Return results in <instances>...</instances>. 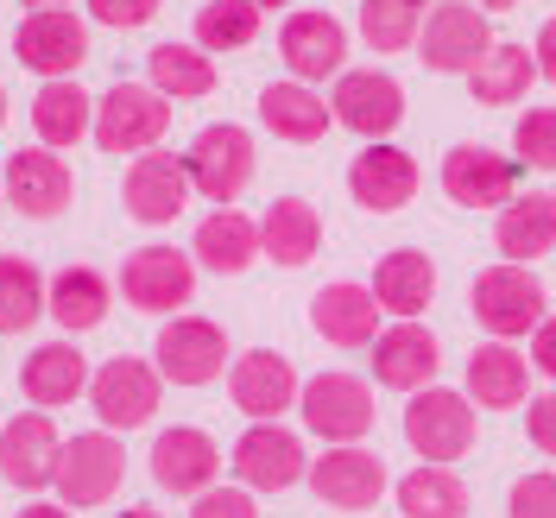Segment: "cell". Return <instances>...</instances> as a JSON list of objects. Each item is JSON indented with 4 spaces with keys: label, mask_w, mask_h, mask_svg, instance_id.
<instances>
[{
    "label": "cell",
    "mask_w": 556,
    "mask_h": 518,
    "mask_svg": "<svg viewBox=\"0 0 556 518\" xmlns=\"http://www.w3.org/2000/svg\"><path fill=\"white\" fill-rule=\"evenodd\" d=\"M278 64L291 70L298 83H329L348 70V26L323 7H298L285 26H278Z\"/></svg>",
    "instance_id": "obj_17"
},
{
    "label": "cell",
    "mask_w": 556,
    "mask_h": 518,
    "mask_svg": "<svg viewBox=\"0 0 556 518\" xmlns=\"http://www.w3.org/2000/svg\"><path fill=\"white\" fill-rule=\"evenodd\" d=\"M13 518H70V506L64 500H33L26 513H13Z\"/></svg>",
    "instance_id": "obj_47"
},
{
    "label": "cell",
    "mask_w": 556,
    "mask_h": 518,
    "mask_svg": "<svg viewBox=\"0 0 556 518\" xmlns=\"http://www.w3.org/2000/svg\"><path fill=\"white\" fill-rule=\"evenodd\" d=\"M58 462H64V437H58L51 412L7 417V430H0V481L20 487V493H45L58 481Z\"/></svg>",
    "instance_id": "obj_20"
},
{
    "label": "cell",
    "mask_w": 556,
    "mask_h": 518,
    "mask_svg": "<svg viewBox=\"0 0 556 518\" xmlns=\"http://www.w3.org/2000/svg\"><path fill=\"white\" fill-rule=\"evenodd\" d=\"M493 45L500 38H493V26H486V13L475 0H437L424 33H417V64L437 70V76H468Z\"/></svg>",
    "instance_id": "obj_7"
},
{
    "label": "cell",
    "mask_w": 556,
    "mask_h": 518,
    "mask_svg": "<svg viewBox=\"0 0 556 518\" xmlns=\"http://www.w3.org/2000/svg\"><path fill=\"white\" fill-rule=\"evenodd\" d=\"M430 7H437V0H361V20H354V26L367 38V51L399 58V51H417V33H424Z\"/></svg>",
    "instance_id": "obj_37"
},
{
    "label": "cell",
    "mask_w": 556,
    "mask_h": 518,
    "mask_svg": "<svg viewBox=\"0 0 556 518\" xmlns=\"http://www.w3.org/2000/svg\"><path fill=\"white\" fill-rule=\"evenodd\" d=\"M190 518H260V500H253L241 481H235V487L215 481L208 493H197V500H190Z\"/></svg>",
    "instance_id": "obj_42"
},
{
    "label": "cell",
    "mask_w": 556,
    "mask_h": 518,
    "mask_svg": "<svg viewBox=\"0 0 556 518\" xmlns=\"http://www.w3.org/2000/svg\"><path fill=\"white\" fill-rule=\"evenodd\" d=\"M228 468L247 493H291L311 475V455H304V437L285 424H247L228 450Z\"/></svg>",
    "instance_id": "obj_9"
},
{
    "label": "cell",
    "mask_w": 556,
    "mask_h": 518,
    "mask_svg": "<svg viewBox=\"0 0 556 518\" xmlns=\"http://www.w3.org/2000/svg\"><path fill=\"white\" fill-rule=\"evenodd\" d=\"M127 481V450H121V437L114 430H89V437H76L64 443V462H58V500H64L70 513H96L108 506L114 493Z\"/></svg>",
    "instance_id": "obj_11"
},
{
    "label": "cell",
    "mask_w": 556,
    "mask_h": 518,
    "mask_svg": "<svg viewBox=\"0 0 556 518\" xmlns=\"http://www.w3.org/2000/svg\"><path fill=\"white\" fill-rule=\"evenodd\" d=\"M190 172H184V152H139L134 165H127V177H121V203H127V215L134 222H146V228H165V222H177L184 209H190Z\"/></svg>",
    "instance_id": "obj_18"
},
{
    "label": "cell",
    "mask_w": 556,
    "mask_h": 518,
    "mask_svg": "<svg viewBox=\"0 0 556 518\" xmlns=\"http://www.w3.org/2000/svg\"><path fill=\"white\" fill-rule=\"evenodd\" d=\"M531 83H538V58H531V45H513V38H500L481 64L468 70V96L481 108H519L531 96Z\"/></svg>",
    "instance_id": "obj_35"
},
{
    "label": "cell",
    "mask_w": 556,
    "mask_h": 518,
    "mask_svg": "<svg viewBox=\"0 0 556 518\" xmlns=\"http://www.w3.org/2000/svg\"><path fill=\"white\" fill-rule=\"evenodd\" d=\"M493 247L513 266H531V260L556 253V190H519L493 215Z\"/></svg>",
    "instance_id": "obj_27"
},
{
    "label": "cell",
    "mask_w": 556,
    "mask_h": 518,
    "mask_svg": "<svg viewBox=\"0 0 556 518\" xmlns=\"http://www.w3.org/2000/svg\"><path fill=\"white\" fill-rule=\"evenodd\" d=\"M519 412H525V437H531V450L556 462V392H531Z\"/></svg>",
    "instance_id": "obj_43"
},
{
    "label": "cell",
    "mask_w": 556,
    "mask_h": 518,
    "mask_svg": "<svg viewBox=\"0 0 556 518\" xmlns=\"http://www.w3.org/2000/svg\"><path fill=\"white\" fill-rule=\"evenodd\" d=\"M468 304H475V323H481L493 342H519V336H531V329L551 316L544 278L531 273V266H513V260H500V266L475 273Z\"/></svg>",
    "instance_id": "obj_2"
},
{
    "label": "cell",
    "mask_w": 556,
    "mask_h": 518,
    "mask_svg": "<svg viewBox=\"0 0 556 518\" xmlns=\"http://www.w3.org/2000/svg\"><path fill=\"white\" fill-rule=\"evenodd\" d=\"M114 518H165V513H152V506H127V513H114Z\"/></svg>",
    "instance_id": "obj_49"
},
{
    "label": "cell",
    "mask_w": 556,
    "mask_h": 518,
    "mask_svg": "<svg viewBox=\"0 0 556 518\" xmlns=\"http://www.w3.org/2000/svg\"><path fill=\"white\" fill-rule=\"evenodd\" d=\"M298 392H304V380L278 348H247L228 367V399L247 424H278L285 412H298Z\"/></svg>",
    "instance_id": "obj_16"
},
{
    "label": "cell",
    "mask_w": 556,
    "mask_h": 518,
    "mask_svg": "<svg viewBox=\"0 0 556 518\" xmlns=\"http://www.w3.org/2000/svg\"><path fill=\"white\" fill-rule=\"evenodd\" d=\"M260 127L273 139H285V146H316V139L336 127V114H329V96L323 89L285 76V83H266L260 89Z\"/></svg>",
    "instance_id": "obj_26"
},
{
    "label": "cell",
    "mask_w": 556,
    "mask_h": 518,
    "mask_svg": "<svg viewBox=\"0 0 556 518\" xmlns=\"http://www.w3.org/2000/svg\"><path fill=\"white\" fill-rule=\"evenodd\" d=\"M152 481L165 487V493H177V500H197V493H208V487L222 481V443L208 437V430H197V424H172V430H159L152 437Z\"/></svg>",
    "instance_id": "obj_19"
},
{
    "label": "cell",
    "mask_w": 556,
    "mask_h": 518,
    "mask_svg": "<svg viewBox=\"0 0 556 518\" xmlns=\"http://www.w3.org/2000/svg\"><path fill=\"white\" fill-rule=\"evenodd\" d=\"M70 197H76V172L51 146H26V152L7 159V209H20L33 222H51V215L70 209Z\"/></svg>",
    "instance_id": "obj_23"
},
{
    "label": "cell",
    "mask_w": 556,
    "mask_h": 518,
    "mask_svg": "<svg viewBox=\"0 0 556 518\" xmlns=\"http://www.w3.org/2000/svg\"><path fill=\"white\" fill-rule=\"evenodd\" d=\"M172 127V102L152 89V83H114L96 96V127L89 139L114 152V159H139V152H152L159 139Z\"/></svg>",
    "instance_id": "obj_3"
},
{
    "label": "cell",
    "mask_w": 556,
    "mask_h": 518,
    "mask_svg": "<svg viewBox=\"0 0 556 518\" xmlns=\"http://www.w3.org/2000/svg\"><path fill=\"white\" fill-rule=\"evenodd\" d=\"M298 417H304L311 437H323V443L336 450V443H367L380 412H374V386L354 380V374H342V367H329V374L304 380V392H298Z\"/></svg>",
    "instance_id": "obj_6"
},
{
    "label": "cell",
    "mask_w": 556,
    "mask_h": 518,
    "mask_svg": "<svg viewBox=\"0 0 556 518\" xmlns=\"http://www.w3.org/2000/svg\"><path fill=\"white\" fill-rule=\"evenodd\" d=\"M513 159L525 172H556V108H531L513 127Z\"/></svg>",
    "instance_id": "obj_40"
},
{
    "label": "cell",
    "mask_w": 556,
    "mask_h": 518,
    "mask_svg": "<svg viewBox=\"0 0 556 518\" xmlns=\"http://www.w3.org/2000/svg\"><path fill=\"white\" fill-rule=\"evenodd\" d=\"M26 7H70V0H26Z\"/></svg>",
    "instance_id": "obj_53"
},
{
    "label": "cell",
    "mask_w": 556,
    "mask_h": 518,
    "mask_svg": "<svg viewBox=\"0 0 556 518\" xmlns=\"http://www.w3.org/2000/svg\"><path fill=\"white\" fill-rule=\"evenodd\" d=\"M311 493L329 506V513H374L386 500V487H392V475H386V462L367 443H336V450H323L311 462Z\"/></svg>",
    "instance_id": "obj_14"
},
{
    "label": "cell",
    "mask_w": 556,
    "mask_h": 518,
    "mask_svg": "<svg viewBox=\"0 0 556 518\" xmlns=\"http://www.w3.org/2000/svg\"><path fill=\"white\" fill-rule=\"evenodd\" d=\"M323 253V215L311 197H273V209L260 215V260H273L285 273L311 266Z\"/></svg>",
    "instance_id": "obj_29"
},
{
    "label": "cell",
    "mask_w": 556,
    "mask_h": 518,
    "mask_svg": "<svg viewBox=\"0 0 556 518\" xmlns=\"http://www.w3.org/2000/svg\"><path fill=\"white\" fill-rule=\"evenodd\" d=\"M108 304H114V285H108L96 266H64L58 278H45V316H51L64 336H89V329H102Z\"/></svg>",
    "instance_id": "obj_30"
},
{
    "label": "cell",
    "mask_w": 556,
    "mask_h": 518,
    "mask_svg": "<svg viewBox=\"0 0 556 518\" xmlns=\"http://www.w3.org/2000/svg\"><path fill=\"white\" fill-rule=\"evenodd\" d=\"M253 7H260V13H278V7H291V0H253Z\"/></svg>",
    "instance_id": "obj_50"
},
{
    "label": "cell",
    "mask_w": 556,
    "mask_h": 518,
    "mask_svg": "<svg viewBox=\"0 0 556 518\" xmlns=\"http://www.w3.org/2000/svg\"><path fill=\"white\" fill-rule=\"evenodd\" d=\"M253 165H260V146L241 121H208L203 134L184 146V172H190V190L215 209H235L253 184Z\"/></svg>",
    "instance_id": "obj_1"
},
{
    "label": "cell",
    "mask_w": 556,
    "mask_h": 518,
    "mask_svg": "<svg viewBox=\"0 0 556 518\" xmlns=\"http://www.w3.org/2000/svg\"><path fill=\"white\" fill-rule=\"evenodd\" d=\"M190 260L203 273H222V278H241L253 260H260V222L241 215V209H215L197 222V241H190Z\"/></svg>",
    "instance_id": "obj_31"
},
{
    "label": "cell",
    "mask_w": 556,
    "mask_h": 518,
    "mask_svg": "<svg viewBox=\"0 0 556 518\" xmlns=\"http://www.w3.org/2000/svg\"><path fill=\"white\" fill-rule=\"evenodd\" d=\"M367 291H374L380 311H392V316H424L430 298H437V260H430L424 247H392V253H380Z\"/></svg>",
    "instance_id": "obj_32"
},
{
    "label": "cell",
    "mask_w": 556,
    "mask_h": 518,
    "mask_svg": "<svg viewBox=\"0 0 556 518\" xmlns=\"http://www.w3.org/2000/svg\"><path fill=\"white\" fill-rule=\"evenodd\" d=\"M481 437V417L468 405V392L455 386H424L405 399V443L417 450V462H462Z\"/></svg>",
    "instance_id": "obj_4"
},
{
    "label": "cell",
    "mask_w": 556,
    "mask_h": 518,
    "mask_svg": "<svg viewBox=\"0 0 556 518\" xmlns=\"http://www.w3.org/2000/svg\"><path fill=\"white\" fill-rule=\"evenodd\" d=\"M146 83L165 96V102H203V96H215V58H208L203 45H177V38H165V45H152L146 51Z\"/></svg>",
    "instance_id": "obj_34"
},
{
    "label": "cell",
    "mask_w": 556,
    "mask_h": 518,
    "mask_svg": "<svg viewBox=\"0 0 556 518\" xmlns=\"http://www.w3.org/2000/svg\"><path fill=\"white\" fill-rule=\"evenodd\" d=\"M165 0H89V20L96 26H114V33H139Z\"/></svg>",
    "instance_id": "obj_44"
},
{
    "label": "cell",
    "mask_w": 556,
    "mask_h": 518,
    "mask_svg": "<svg viewBox=\"0 0 556 518\" xmlns=\"http://www.w3.org/2000/svg\"><path fill=\"white\" fill-rule=\"evenodd\" d=\"M7 114H13V108H7V83H0V127H7Z\"/></svg>",
    "instance_id": "obj_51"
},
{
    "label": "cell",
    "mask_w": 556,
    "mask_h": 518,
    "mask_svg": "<svg viewBox=\"0 0 556 518\" xmlns=\"http://www.w3.org/2000/svg\"><path fill=\"white\" fill-rule=\"evenodd\" d=\"M531 367L556 386V316H544V323L531 329Z\"/></svg>",
    "instance_id": "obj_45"
},
{
    "label": "cell",
    "mask_w": 556,
    "mask_h": 518,
    "mask_svg": "<svg viewBox=\"0 0 556 518\" xmlns=\"http://www.w3.org/2000/svg\"><path fill=\"white\" fill-rule=\"evenodd\" d=\"M468 405L481 412H519L531 399V354H519V342H493L486 336L475 354H468Z\"/></svg>",
    "instance_id": "obj_25"
},
{
    "label": "cell",
    "mask_w": 556,
    "mask_h": 518,
    "mask_svg": "<svg viewBox=\"0 0 556 518\" xmlns=\"http://www.w3.org/2000/svg\"><path fill=\"white\" fill-rule=\"evenodd\" d=\"M152 367L165 374V386H208L228 374V336L208 316H165L159 342H152Z\"/></svg>",
    "instance_id": "obj_10"
},
{
    "label": "cell",
    "mask_w": 556,
    "mask_h": 518,
    "mask_svg": "<svg viewBox=\"0 0 556 518\" xmlns=\"http://www.w3.org/2000/svg\"><path fill=\"white\" fill-rule=\"evenodd\" d=\"M475 7H481V13H519L525 0H475Z\"/></svg>",
    "instance_id": "obj_48"
},
{
    "label": "cell",
    "mask_w": 556,
    "mask_h": 518,
    "mask_svg": "<svg viewBox=\"0 0 556 518\" xmlns=\"http://www.w3.org/2000/svg\"><path fill=\"white\" fill-rule=\"evenodd\" d=\"M89 354L76 348V336H58V342H38L26 354V367H20V392H26V405L38 412H58V405H76L83 392H89Z\"/></svg>",
    "instance_id": "obj_24"
},
{
    "label": "cell",
    "mask_w": 556,
    "mask_h": 518,
    "mask_svg": "<svg viewBox=\"0 0 556 518\" xmlns=\"http://www.w3.org/2000/svg\"><path fill=\"white\" fill-rule=\"evenodd\" d=\"M45 316V273L20 253H0V336H26Z\"/></svg>",
    "instance_id": "obj_39"
},
{
    "label": "cell",
    "mask_w": 556,
    "mask_h": 518,
    "mask_svg": "<svg viewBox=\"0 0 556 518\" xmlns=\"http://www.w3.org/2000/svg\"><path fill=\"white\" fill-rule=\"evenodd\" d=\"M417 184V159L405 146H392V139H374V146H361L354 152V165H348V197L361 209H374V215H399V209H412Z\"/></svg>",
    "instance_id": "obj_21"
},
{
    "label": "cell",
    "mask_w": 556,
    "mask_h": 518,
    "mask_svg": "<svg viewBox=\"0 0 556 518\" xmlns=\"http://www.w3.org/2000/svg\"><path fill=\"white\" fill-rule=\"evenodd\" d=\"M437 367H443V348H437V336L417 316H399L392 329L374 336V380L386 392H405L412 399L424 386H437Z\"/></svg>",
    "instance_id": "obj_22"
},
{
    "label": "cell",
    "mask_w": 556,
    "mask_h": 518,
    "mask_svg": "<svg viewBox=\"0 0 556 518\" xmlns=\"http://www.w3.org/2000/svg\"><path fill=\"white\" fill-rule=\"evenodd\" d=\"M96 417H102V430H146L159 405H165V374L152 367V361H139V354H114L102 361L96 374H89V392H83Z\"/></svg>",
    "instance_id": "obj_5"
},
{
    "label": "cell",
    "mask_w": 556,
    "mask_h": 518,
    "mask_svg": "<svg viewBox=\"0 0 556 518\" xmlns=\"http://www.w3.org/2000/svg\"><path fill=\"white\" fill-rule=\"evenodd\" d=\"M519 177H525L519 159L493 152L481 139H462V146L443 152V197L462 209H506L519 197Z\"/></svg>",
    "instance_id": "obj_15"
},
{
    "label": "cell",
    "mask_w": 556,
    "mask_h": 518,
    "mask_svg": "<svg viewBox=\"0 0 556 518\" xmlns=\"http://www.w3.org/2000/svg\"><path fill=\"white\" fill-rule=\"evenodd\" d=\"M89 127H96V96H89L76 76L38 83V96H33V134H38V146L64 152V146H76V139H89Z\"/></svg>",
    "instance_id": "obj_33"
},
{
    "label": "cell",
    "mask_w": 556,
    "mask_h": 518,
    "mask_svg": "<svg viewBox=\"0 0 556 518\" xmlns=\"http://www.w3.org/2000/svg\"><path fill=\"white\" fill-rule=\"evenodd\" d=\"M13 58L33 70V76H45V83L76 76V70L89 64V26L70 7H33L13 26Z\"/></svg>",
    "instance_id": "obj_13"
},
{
    "label": "cell",
    "mask_w": 556,
    "mask_h": 518,
    "mask_svg": "<svg viewBox=\"0 0 556 518\" xmlns=\"http://www.w3.org/2000/svg\"><path fill=\"white\" fill-rule=\"evenodd\" d=\"M0 209H7V159H0Z\"/></svg>",
    "instance_id": "obj_52"
},
{
    "label": "cell",
    "mask_w": 556,
    "mask_h": 518,
    "mask_svg": "<svg viewBox=\"0 0 556 518\" xmlns=\"http://www.w3.org/2000/svg\"><path fill=\"white\" fill-rule=\"evenodd\" d=\"M329 114H336V127L361 134L367 146H374V139H392L405 127V83L380 64L342 70L336 89H329Z\"/></svg>",
    "instance_id": "obj_8"
},
{
    "label": "cell",
    "mask_w": 556,
    "mask_h": 518,
    "mask_svg": "<svg viewBox=\"0 0 556 518\" xmlns=\"http://www.w3.org/2000/svg\"><path fill=\"white\" fill-rule=\"evenodd\" d=\"M121 298L139 316H177L197 298V260L165 247V241L139 247V253H127V266H121Z\"/></svg>",
    "instance_id": "obj_12"
},
{
    "label": "cell",
    "mask_w": 556,
    "mask_h": 518,
    "mask_svg": "<svg viewBox=\"0 0 556 518\" xmlns=\"http://www.w3.org/2000/svg\"><path fill=\"white\" fill-rule=\"evenodd\" d=\"M506 513H513V518H556V475H551V468L519 475L513 493H506Z\"/></svg>",
    "instance_id": "obj_41"
},
{
    "label": "cell",
    "mask_w": 556,
    "mask_h": 518,
    "mask_svg": "<svg viewBox=\"0 0 556 518\" xmlns=\"http://www.w3.org/2000/svg\"><path fill=\"white\" fill-rule=\"evenodd\" d=\"M531 58H538V76L556 83V20H544V33H538V45H531Z\"/></svg>",
    "instance_id": "obj_46"
},
{
    "label": "cell",
    "mask_w": 556,
    "mask_h": 518,
    "mask_svg": "<svg viewBox=\"0 0 556 518\" xmlns=\"http://www.w3.org/2000/svg\"><path fill=\"white\" fill-rule=\"evenodd\" d=\"M266 26V13L253 0H203L197 7V26H190V45H203L208 58H228V51H247Z\"/></svg>",
    "instance_id": "obj_38"
},
{
    "label": "cell",
    "mask_w": 556,
    "mask_h": 518,
    "mask_svg": "<svg viewBox=\"0 0 556 518\" xmlns=\"http://www.w3.org/2000/svg\"><path fill=\"white\" fill-rule=\"evenodd\" d=\"M392 500H399V518H468V481L455 468H443V462L412 468L392 487Z\"/></svg>",
    "instance_id": "obj_36"
},
{
    "label": "cell",
    "mask_w": 556,
    "mask_h": 518,
    "mask_svg": "<svg viewBox=\"0 0 556 518\" xmlns=\"http://www.w3.org/2000/svg\"><path fill=\"white\" fill-rule=\"evenodd\" d=\"M311 329L329 348H374V336H380V298L367 285L336 278V285H323L311 298Z\"/></svg>",
    "instance_id": "obj_28"
}]
</instances>
